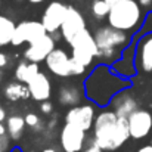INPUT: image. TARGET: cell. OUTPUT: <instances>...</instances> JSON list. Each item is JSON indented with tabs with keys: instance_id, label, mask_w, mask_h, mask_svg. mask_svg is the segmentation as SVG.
<instances>
[{
	"instance_id": "36",
	"label": "cell",
	"mask_w": 152,
	"mask_h": 152,
	"mask_svg": "<svg viewBox=\"0 0 152 152\" xmlns=\"http://www.w3.org/2000/svg\"><path fill=\"white\" fill-rule=\"evenodd\" d=\"M0 81H3V69L0 68Z\"/></svg>"
},
{
	"instance_id": "40",
	"label": "cell",
	"mask_w": 152,
	"mask_h": 152,
	"mask_svg": "<svg viewBox=\"0 0 152 152\" xmlns=\"http://www.w3.org/2000/svg\"><path fill=\"white\" fill-rule=\"evenodd\" d=\"M0 48H3V46H1V45H0Z\"/></svg>"
},
{
	"instance_id": "14",
	"label": "cell",
	"mask_w": 152,
	"mask_h": 152,
	"mask_svg": "<svg viewBox=\"0 0 152 152\" xmlns=\"http://www.w3.org/2000/svg\"><path fill=\"white\" fill-rule=\"evenodd\" d=\"M109 106H111V109H112L118 117L129 118L134 111L139 109V102L136 99L134 93L127 87V89H123L121 92H118V93L112 98Z\"/></svg>"
},
{
	"instance_id": "25",
	"label": "cell",
	"mask_w": 152,
	"mask_h": 152,
	"mask_svg": "<svg viewBox=\"0 0 152 152\" xmlns=\"http://www.w3.org/2000/svg\"><path fill=\"white\" fill-rule=\"evenodd\" d=\"M0 152H12V139L9 134L0 136Z\"/></svg>"
},
{
	"instance_id": "35",
	"label": "cell",
	"mask_w": 152,
	"mask_h": 152,
	"mask_svg": "<svg viewBox=\"0 0 152 152\" xmlns=\"http://www.w3.org/2000/svg\"><path fill=\"white\" fill-rule=\"evenodd\" d=\"M42 152H56V149L55 148H46V149H43Z\"/></svg>"
},
{
	"instance_id": "4",
	"label": "cell",
	"mask_w": 152,
	"mask_h": 152,
	"mask_svg": "<svg viewBox=\"0 0 152 152\" xmlns=\"http://www.w3.org/2000/svg\"><path fill=\"white\" fill-rule=\"evenodd\" d=\"M106 19L111 27L132 34L137 31L143 21L142 6L136 0H123L111 7Z\"/></svg>"
},
{
	"instance_id": "10",
	"label": "cell",
	"mask_w": 152,
	"mask_h": 152,
	"mask_svg": "<svg viewBox=\"0 0 152 152\" xmlns=\"http://www.w3.org/2000/svg\"><path fill=\"white\" fill-rule=\"evenodd\" d=\"M87 27H86V19L84 16L81 15V12L78 9H75L74 6H68V12H66V16L62 22V27H61V34H62V39L69 45L81 31H84Z\"/></svg>"
},
{
	"instance_id": "26",
	"label": "cell",
	"mask_w": 152,
	"mask_h": 152,
	"mask_svg": "<svg viewBox=\"0 0 152 152\" xmlns=\"http://www.w3.org/2000/svg\"><path fill=\"white\" fill-rule=\"evenodd\" d=\"M40 112L45 115H50L53 112V103L50 101H45L40 103Z\"/></svg>"
},
{
	"instance_id": "16",
	"label": "cell",
	"mask_w": 152,
	"mask_h": 152,
	"mask_svg": "<svg viewBox=\"0 0 152 152\" xmlns=\"http://www.w3.org/2000/svg\"><path fill=\"white\" fill-rule=\"evenodd\" d=\"M86 98L84 95V87H81L77 83H68L62 84L58 89V102L64 106H77L83 103V99Z\"/></svg>"
},
{
	"instance_id": "3",
	"label": "cell",
	"mask_w": 152,
	"mask_h": 152,
	"mask_svg": "<svg viewBox=\"0 0 152 152\" xmlns=\"http://www.w3.org/2000/svg\"><path fill=\"white\" fill-rule=\"evenodd\" d=\"M93 34H95L96 45L99 48L96 59L101 61V64H106V65L115 64L121 58L123 52L130 45V34L117 30L109 24L99 27Z\"/></svg>"
},
{
	"instance_id": "19",
	"label": "cell",
	"mask_w": 152,
	"mask_h": 152,
	"mask_svg": "<svg viewBox=\"0 0 152 152\" xmlns=\"http://www.w3.org/2000/svg\"><path fill=\"white\" fill-rule=\"evenodd\" d=\"M39 72H40L39 64L30 62L27 59L18 62V65L15 66V78L21 83H25V84H28Z\"/></svg>"
},
{
	"instance_id": "39",
	"label": "cell",
	"mask_w": 152,
	"mask_h": 152,
	"mask_svg": "<svg viewBox=\"0 0 152 152\" xmlns=\"http://www.w3.org/2000/svg\"><path fill=\"white\" fill-rule=\"evenodd\" d=\"M151 143H152V136H151Z\"/></svg>"
},
{
	"instance_id": "21",
	"label": "cell",
	"mask_w": 152,
	"mask_h": 152,
	"mask_svg": "<svg viewBox=\"0 0 152 152\" xmlns=\"http://www.w3.org/2000/svg\"><path fill=\"white\" fill-rule=\"evenodd\" d=\"M15 28L16 24L13 19H10L6 15H0V45L1 46H7L12 43Z\"/></svg>"
},
{
	"instance_id": "31",
	"label": "cell",
	"mask_w": 152,
	"mask_h": 152,
	"mask_svg": "<svg viewBox=\"0 0 152 152\" xmlns=\"http://www.w3.org/2000/svg\"><path fill=\"white\" fill-rule=\"evenodd\" d=\"M4 134H7V129H6V124L0 123V136H4Z\"/></svg>"
},
{
	"instance_id": "33",
	"label": "cell",
	"mask_w": 152,
	"mask_h": 152,
	"mask_svg": "<svg viewBox=\"0 0 152 152\" xmlns=\"http://www.w3.org/2000/svg\"><path fill=\"white\" fill-rule=\"evenodd\" d=\"M105 1H106V3H108V4L112 7V6H115L117 3H120V1H123V0H105Z\"/></svg>"
},
{
	"instance_id": "28",
	"label": "cell",
	"mask_w": 152,
	"mask_h": 152,
	"mask_svg": "<svg viewBox=\"0 0 152 152\" xmlns=\"http://www.w3.org/2000/svg\"><path fill=\"white\" fill-rule=\"evenodd\" d=\"M81 152H105V151L102 149L101 146H98L93 140H90V142H89V145H87V146H84V149H83Z\"/></svg>"
},
{
	"instance_id": "11",
	"label": "cell",
	"mask_w": 152,
	"mask_h": 152,
	"mask_svg": "<svg viewBox=\"0 0 152 152\" xmlns=\"http://www.w3.org/2000/svg\"><path fill=\"white\" fill-rule=\"evenodd\" d=\"M71 61H72L71 55H68V52L65 49L56 48L46 58L45 64L50 74L59 78H68V77H72L71 75Z\"/></svg>"
},
{
	"instance_id": "29",
	"label": "cell",
	"mask_w": 152,
	"mask_h": 152,
	"mask_svg": "<svg viewBox=\"0 0 152 152\" xmlns=\"http://www.w3.org/2000/svg\"><path fill=\"white\" fill-rule=\"evenodd\" d=\"M6 118H7V115H6V109L0 105V123H3Z\"/></svg>"
},
{
	"instance_id": "20",
	"label": "cell",
	"mask_w": 152,
	"mask_h": 152,
	"mask_svg": "<svg viewBox=\"0 0 152 152\" xmlns=\"http://www.w3.org/2000/svg\"><path fill=\"white\" fill-rule=\"evenodd\" d=\"M6 129H7V134L10 136L12 140H19L24 134L25 130V118L21 115H10L6 118Z\"/></svg>"
},
{
	"instance_id": "8",
	"label": "cell",
	"mask_w": 152,
	"mask_h": 152,
	"mask_svg": "<svg viewBox=\"0 0 152 152\" xmlns=\"http://www.w3.org/2000/svg\"><path fill=\"white\" fill-rule=\"evenodd\" d=\"M46 34H48V31H46L45 25L42 24V21H21L19 24H16L10 45L15 48H19L25 43L30 45Z\"/></svg>"
},
{
	"instance_id": "7",
	"label": "cell",
	"mask_w": 152,
	"mask_h": 152,
	"mask_svg": "<svg viewBox=\"0 0 152 152\" xmlns=\"http://www.w3.org/2000/svg\"><path fill=\"white\" fill-rule=\"evenodd\" d=\"M87 143V132L65 123L59 133V145L64 152H81Z\"/></svg>"
},
{
	"instance_id": "30",
	"label": "cell",
	"mask_w": 152,
	"mask_h": 152,
	"mask_svg": "<svg viewBox=\"0 0 152 152\" xmlns=\"http://www.w3.org/2000/svg\"><path fill=\"white\" fill-rule=\"evenodd\" d=\"M137 152H152V143H149V145H145V146H142L140 149Z\"/></svg>"
},
{
	"instance_id": "17",
	"label": "cell",
	"mask_w": 152,
	"mask_h": 152,
	"mask_svg": "<svg viewBox=\"0 0 152 152\" xmlns=\"http://www.w3.org/2000/svg\"><path fill=\"white\" fill-rule=\"evenodd\" d=\"M28 89L31 93V99H34L36 102L49 101L52 96V83L48 74H45L43 71H40L28 83Z\"/></svg>"
},
{
	"instance_id": "13",
	"label": "cell",
	"mask_w": 152,
	"mask_h": 152,
	"mask_svg": "<svg viewBox=\"0 0 152 152\" xmlns=\"http://www.w3.org/2000/svg\"><path fill=\"white\" fill-rule=\"evenodd\" d=\"M66 12H68V6L61 1H52L46 6L43 16H42V24L45 25L48 34L61 31L62 22L66 16Z\"/></svg>"
},
{
	"instance_id": "5",
	"label": "cell",
	"mask_w": 152,
	"mask_h": 152,
	"mask_svg": "<svg viewBox=\"0 0 152 152\" xmlns=\"http://www.w3.org/2000/svg\"><path fill=\"white\" fill-rule=\"evenodd\" d=\"M69 48H71L72 59L80 62L86 68L93 65V62H95V59L98 58V53H99V48H98L96 40H95V34L90 33L87 28L84 31H81L69 43Z\"/></svg>"
},
{
	"instance_id": "37",
	"label": "cell",
	"mask_w": 152,
	"mask_h": 152,
	"mask_svg": "<svg viewBox=\"0 0 152 152\" xmlns=\"http://www.w3.org/2000/svg\"><path fill=\"white\" fill-rule=\"evenodd\" d=\"M1 3H3V0H0V7H1Z\"/></svg>"
},
{
	"instance_id": "34",
	"label": "cell",
	"mask_w": 152,
	"mask_h": 152,
	"mask_svg": "<svg viewBox=\"0 0 152 152\" xmlns=\"http://www.w3.org/2000/svg\"><path fill=\"white\" fill-rule=\"evenodd\" d=\"M30 3H33V4H39V3H43L45 0H28Z\"/></svg>"
},
{
	"instance_id": "15",
	"label": "cell",
	"mask_w": 152,
	"mask_h": 152,
	"mask_svg": "<svg viewBox=\"0 0 152 152\" xmlns=\"http://www.w3.org/2000/svg\"><path fill=\"white\" fill-rule=\"evenodd\" d=\"M134 64L142 72H152V33L142 37L137 43Z\"/></svg>"
},
{
	"instance_id": "24",
	"label": "cell",
	"mask_w": 152,
	"mask_h": 152,
	"mask_svg": "<svg viewBox=\"0 0 152 152\" xmlns=\"http://www.w3.org/2000/svg\"><path fill=\"white\" fill-rule=\"evenodd\" d=\"M72 58V56H71ZM86 66L84 65H81L80 62H77L75 59H72L71 61V75L72 77H80V75H83L84 72H86Z\"/></svg>"
},
{
	"instance_id": "22",
	"label": "cell",
	"mask_w": 152,
	"mask_h": 152,
	"mask_svg": "<svg viewBox=\"0 0 152 152\" xmlns=\"http://www.w3.org/2000/svg\"><path fill=\"white\" fill-rule=\"evenodd\" d=\"M90 10H92V15H93V18L101 21V19L108 18V15H109V10H111V6H109V4H108L105 0H93Z\"/></svg>"
},
{
	"instance_id": "27",
	"label": "cell",
	"mask_w": 152,
	"mask_h": 152,
	"mask_svg": "<svg viewBox=\"0 0 152 152\" xmlns=\"http://www.w3.org/2000/svg\"><path fill=\"white\" fill-rule=\"evenodd\" d=\"M10 65V56L6 52H0V68L4 69Z\"/></svg>"
},
{
	"instance_id": "2",
	"label": "cell",
	"mask_w": 152,
	"mask_h": 152,
	"mask_svg": "<svg viewBox=\"0 0 152 152\" xmlns=\"http://www.w3.org/2000/svg\"><path fill=\"white\" fill-rule=\"evenodd\" d=\"M92 140L105 152H117L130 139L129 118L118 117L112 109H102L93 124Z\"/></svg>"
},
{
	"instance_id": "32",
	"label": "cell",
	"mask_w": 152,
	"mask_h": 152,
	"mask_svg": "<svg viewBox=\"0 0 152 152\" xmlns=\"http://www.w3.org/2000/svg\"><path fill=\"white\" fill-rule=\"evenodd\" d=\"M139 4L143 6V7H148L152 4V0H139Z\"/></svg>"
},
{
	"instance_id": "18",
	"label": "cell",
	"mask_w": 152,
	"mask_h": 152,
	"mask_svg": "<svg viewBox=\"0 0 152 152\" xmlns=\"http://www.w3.org/2000/svg\"><path fill=\"white\" fill-rule=\"evenodd\" d=\"M3 96L10 102H16V101H25L28 98H31L28 84L21 83V81H10L4 86L3 89Z\"/></svg>"
},
{
	"instance_id": "6",
	"label": "cell",
	"mask_w": 152,
	"mask_h": 152,
	"mask_svg": "<svg viewBox=\"0 0 152 152\" xmlns=\"http://www.w3.org/2000/svg\"><path fill=\"white\" fill-rule=\"evenodd\" d=\"M95 120H96V105L90 101L69 108L65 114V123L74 124L86 132L93 129Z\"/></svg>"
},
{
	"instance_id": "38",
	"label": "cell",
	"mask_w": 152,
	"mask_h": 152,
	"mask_svg": "<svg viewBox=\"0 0 152 152\" xmlns=\"http://www.w3.org/2000/svg\"><path fill=\"white\" fill-rule=\"evenodd\" d=\"M15 1H21V0H15Z\"/></svg>"
},
{
	"instance_id": "12",
	"label": "cell",
	"mask_w": 152,
	"mask_h": 152,
	"mask_svg": "<svg viewBox=\"0 0 152 152\" xmlns=\"http://www.w3.org/2000/svg\"><path fill=\"white\" fill-rule=\"evenodd\" d=\"M55 49H56V40L50 34H46L27 46V49L24 50V59H27L30 62L40 64V62H45L46 58Z\"/></svg>"
},
{
	"instance_id": "9",
	"label": "cell",
	"mask_w": 152,
	"mask_h": 152,
	"mask_svg": "<svg viewBox=\"0 0 152 152\" xmlns=\"http://www.w3.org/2000/svg\"><path fill=\"white\" fill-rule=\"evenodd\" d=\"M130 139L142 140L152 134V114L148 109H137L129 117Z\"/></svg>"
},
{
	"instance_id": "23",
	"label": "cell",
	"mask_w": 152,
	"mask_h": 152,
	"mask_svg": "<svg viewBox=\"0 0 152 152\" xmlns=\"http://www.w3.org/2000/svg\"><path fill=\"white\" fill-rule=\"evenodd\" d=\"M24 118H25L27 126H28L31 130H34V132L42 133V132L46 129V124H45V123L40 120V117H39L37 114H34V112H28Z\"/></svg>"
},
{
	"instance_id": "1",
	"label": "cell",
	"mask_w": 152,
	"mask_h": 152,
	"mask_svg": "<svg viewBox=\"0 0 152 152\" xmlns=\"http://www.w3.org/2000/svg\"><path fill=\"white\" fill-rule=\"evenodd\" d=\"M86 99L96 106H108L112 98L123 89L130 87L129 78L117 74L112 66L106 64H98L83 83Z\"/></svg>"
}]
</instances>
